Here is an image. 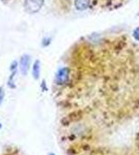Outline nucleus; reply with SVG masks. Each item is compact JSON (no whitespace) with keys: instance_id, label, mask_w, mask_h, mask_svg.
Segmentation results:
<instances>
[{"instance_id":"obj_1","label":"nucleus","mask_w":139,"mask_h":155,"mask_svg":"<svg viewBox=\"0 0 139 155\" xmlns=\"http://www.w3.org/2000/svg\"><path fill=\"white\" fill-rule=\"evenodd\" d=\"M45 0H25L24 1V8L28 14H35L40 12L44 5Z\"/></svg>"},{"instance_id":"obj_2","label":"nucleus","mask_w":139,"mask_h":155,"mask_svg":"<svg viewBox=\"0 0 139 155\" xmlns=\"http://www.w3.org/2000/svg\"><path fill=\"white\" fill-rule=\"evenodd\" d=\"M70 79V68L69 67H61L59 68L55 74V83L58 86L64 85L69 82Z\"/></svg>"},{"instance_id":"obj_3","label":"nucleus","mask_w":139,"mask_h":155,"mask_svg":"<svg viewBox=\"0 0 139 155\" xmlns=\"http://www.w3.org/2000/svg\"><path fill=\"white\" fill-rule=\"evenodd\" d=\"M30 68V56L27 54H24L21 56L19 61V69L22 76H26Z\"/></svg>"},{"instance_id":"obj_4","label":"nucleus","mask_w":139,"mask_h":155,"mask_svg":"<svg viewBox=\"0 0 139 155\" xmlns=\"http://www.w3.org/2000/svg\"><path fill=\"white\" fill-rule=\"evenodd\" d=\"M74 4L77 11L82 12L88 8V6L90 4V0H75Z\"/></svg>"},{"instance_id":"obj_5","label":"nucleus","mask_w":139,"mask_h":155,"mask_svg":"<svg viewBox=\"0 0 139 155\" xmlns=\"http://www.w3.org/2000/svg\"><path fill=\"white\" fill-rule=\"evenodd\" d=\"M32 77L34 80H39L41 77V62L40 60H35L32 65Z\"/></svg>"},{"instance_id":"obj_6","label":"nucleus","mask_w":139,"mask_h":155,"mask_svg":"<svg viewBox=\"0 0 139 155\" xmlns=\"http://www.w3.org/2000/svg\"><path fill=\"white\" fill-rule=\"evenodd\" d=\"M18 74V71H11V76L9 78V81H7V86L9 88H16V85H15V78H16Z\"/></svg>"},{"instance_id":"obj_7","label":"nucleus","mask_w":139,"mask_h":155,"mask_svg":"<svg viewBox=\"0 0 139 155\" xmlns=\"http://www.w3.org/2000/svg\"><path fill=\"white\" fill-rule=\"evenodd\" d=\"M132 36L136 41H139V27H136L132 31Z\"/></svg>"},{"instance_id":"obj_8","label":"nucleus","mask_w":139,"mask_h":155,"mask_svg":"<svg viewBox=\"0 0 139 155\" xmlns=\"http://www.w3.org/2000/svg\"><path fill=\"white\" fill-rule=\"evenodd\" d=\"M4 96H5V91H4V88H3V87H0V106H1V104L3 102Z\"/></svg>"},{"instance_id":"obj_9","label":"nucleus","mask_w":139,"mask_h":155,"mask_svg":"<svg viewBox=\"0 0 139 155\" xmlns=\"http://www.w3.org/2000/svg\"><path fill=\"white\" fill-rule=\"evenodd\" d=\"M51 37H45L44 39H43V42H42V46L43 47H47L48 45L51 44Z\"/></svg>"},{"instance_id":"obj_10","label":"nucleus","mask_w":139,"mask_h":155,"mask_svg":"<svg viewBox=\"0 0 139 155\" xmlns=\"http://www.w3.org/2000/svg\"><path fill=\"white\" fill-rule=\"evenodd\" d=\"M48 155H55V153H53V152H49V153H48Z\"/></svg>"},{"instance_id":"obj_11","label":"nucleus","mask_w":139,"mask_h":155,"mask_svg":"<svg viewBox=\"0 0 139 155\" xmlns=\"http://www.w3.org/2000/svg\"><path fill=\"white\" fill-rule=\"evenodd\" d=\"M1 128H2V124L0 123V129H1Z\"/></svg>"},{"instance_id":"obj_12","label":"nucleus","mask_w":139,"mask_h":155,"mask_svg":"<svg viewBox=\"0 0 139 155\" xmlns=\"http://www.w3.org/2000/svg\"><path fill=\"white\" fill-rule=\"evenodd\" d=\"M2 1H6V0H2Z\"/></svg>"},{"instance_id":"obj_13","label":"nucleus","mask_w":139,"mask_h":155,"mask_svg":"<svg viewBox=\"0 0 139 155\" xmlns=\"http://www.w3.org/2000/svg\"><path fill=\"white\" fill-rule=\"evenodd\" d=\"M138 15H139V14H138Z\"/></svg>"}]
</instances>
